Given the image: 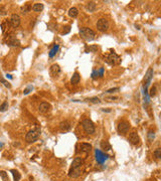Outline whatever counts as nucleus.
<instances>
[{"label":"nucleus","instance_id":"nucleus-26","mask_svg":"<svg viewBox=\"0 0 161 181\" xmlns=\"http://www.w3.org/2000/svg\"><path fill=\"white\" fill-rule=\"evenodd\" d=\"M86 102H89V103H93V104H99L100 103V99L94 97V98H89V99H86Z\"/></svg>","mask_w":161,"mask_h":181},{"label":"nucleus","instance_id":"nucleus-16","mask_svg":"<svg viewBox=\"0 0 161 181\" xmlns=\"http://www.w3.org/2000/svg\"><path fill=\"white\" fill-rule=\"evenodd\" d=\"M81 81V76L78 73V72H75L71 79V84L72 85H78Z\"/></svg>","mask_w":161,"mask_h":181},{"label":"nucleus","instance_id":"nucleus-33","mask_svg":"<svg viewBox=\"0 0 161 181\" xmlns=\"http://www.w3.org/2000/svg\"><path fill=\"white\" fill-rule=\"evenodd\" d=\"M155 94H156V88L153 87V88L151 89V90H150V96L153 97V96H155Z\"/></svg>","mask_w":161,"mask_h":181},{"label":"nucleus","instance_id":"nucleus-21","mask_svg":"<svg viewBox=\"0 0 161 181\" xmlns=\"http://www.w3.org/2000/svg\"><path fill=\"white\" fill-rule=\"evenodd\" d=\"M58 48H59V46L57 44H55L53 45V47L50 49V51H49V57H53L55 55H56V54L57 52V50H58Z\"/></svg>","mask_w":161,"mask_h":181},{"label":"nucleus","instance_id":"nucleus-6","mask_svg":"<svg viewBox=\"0 0 161 181\" xmlns=\"http://www.w3.org/2000/svg\"><path fill=\"white\" fill-rule=\"evenodd\" d=\"M129 129H130V125H129V123L126 122V121L120 122L119 125H118V131H119L120 134H126V133L129 131Z\"/></svg>","mask_w":161,"mask_h":181},{"label":"nucleus","instance_id":"nucleus-10","mask_svg":"<svg viewBox=\"0 0 161 181\" xmlns=\"http://www.w3.org/2000/svg\"><path fill=\"white\" fill-rule=\"evenodd\" d=\"M50 105L48 104V103H45V102H43V103H41L40 105H39V107H38V110H39V112L41 113V114H48V112L50 111Z\"/></svg>","mask_w":161,"mask_h":181},{"label":"nucleus","instance_id":"nucleus-31","mask_svg":"<svg viewBox=\"0 0 161 181\" xmlns=\"http://www.w3.org/2000/svg\"><path fill=\"white\" fill-rule=\"evenodd\" d=\"M70 31H71V27H70V26L64 27V31H63V34H67Z\"/></svg>","mask_w":161,"mask_h":181},{"label":"nucleus","instance_id":"nucleus-13","mask_svg":"<svg viewBox=\"0 0 161 181\" xmlns=\"http://www.w3.org/2000/svg\"><path fill=\"white\" fill-rule=\"evenodd\" d=\"M71 128H72V125H71V123H70L68 121H64V122H62V123L59 124V129H60V131H63V132H67V131H70Z\"/></svg>","mask_w":161,"mask_h":181},{"label":"nucleus","instance_id":"nucleus-40","mask_svg":"<svg viewBox=\"0 0 161 181\" xmlns=\"http://www.w3.org/2000/svg\"><path fill=\"white\" fill-rule=\"evenodd\" d=\"M103 112H111V110H105V109H103Z\"/></svg>","mask_w":161,"mask_h":181},{"label":"nucleus","instance_id":"nucleus-18","mask_svg":"<svg viewBox=\"0 0 161 181\" xmlns=\"http://www.w3.org/2000/svg\"><path fill=\"white\" fill-rule=\"evenodd\" d=\"M78 14H79V10H78L76 7H72V8L68 10V15H70L71 17H73V18L76 17Z\"/></svg>","mask_w":161,"mask_h":181},{"label":"nucleus","instance_id":"nucleus-17","mask_svg":"<svg viewBox=\"0 0 161 181\" xmlns=\"http://www.w3.org/2000/svg\"><path fill=\"white\" fill-rule=\"evenodd\" d=\"M8 45L10 46H20V41L15 37H10L8 40Z\"/></svg>","mask_w":161,"mask_h":181},{"label":"nucleus","instance_id":"nucleus-5","mask_svg":"<svg viewBox=\"0 0 161 181\" xmlns=\"http://www.w3.org/2000/svg\"><path fill=\"white\" fill-rule=\"evenodd\" d=\"M106 62L111 65H115V64L120 63L121 61H120V56L117 54H115L114 51H112L111 54H109L106 56Z\"/></svg>","mask_w":161,"mask_h":181},{"label":"nucleus","instance_id":"nucleus-39","mask_svg":"<svg viewBox=\"0 0 161 181\" xmlns=\"http://www.w3.org/2000/svg\"><path fill=\"white\" fill-rule=\"evenodd\" d=\"M6 77H7L8 79H12V76H11V74H8V73L6 74Z\"/></svg>","mask_w":161,"mask_h":181},{"label":"nucleus","instance_id":"nucleus-19","mask_svg":"<svg viewBox=\"0 0 161 181\" xmlns=\"http://www.w3.org/2000/svg\"><path fill=\"white\" fill-rule=\"evenodd\" d=\"M101 147L105 151H110L111 150V145L108 141H102L101 142Z\"/></svg>","mask_w":161,"mask_h":181},{"label":"nucleus","instance_id":"nucleus-36","mask_svg":"<svg viewBox=\"0 0 161 181\" xmlns=\"http://www.w3.org/2000/svg\"><path fill=\"white\" fill-rule=\"evenodd\" d=\"M0 15H6V10L4 8H0Z\"/></svg>","mask_w":161,"mask_h":181},{"label":"nucleus","instance_id":"nucleus-8","mask_svg":"<svg viewBox=\"0 0 161 181\" xmlns=\"http://www.w3.org/2000/svg\"><path fill=\"white\" fill-rule=\"evenodd\" d=\"M129 141H130L131 144L138 145L140 143V138H139V136H138V134L136 132H132L129 135Z\"/></svg>","mask_w":161,"mask_h":181},{"label":"nucleus","instance_id":"nucleus-11","mask_svg":"<svg viewBox=\"0 0 161 181\" xmlns=\"http://www.w3.org/2000/svg\"><path fill=\"white\" fill-rule=\"evenodd\" d=\"M82 168H83V167H78V168H71V170H70V173H68L70 177H72V178H76V177H79V176L81 175V173H82Z\"/></svg>","mask_w":161,"mask_h":181},{"label":"nucleus","instance_id":"nucleus-4","mask_svg":"<svg viewBox=\"0 0 161 181\" xmlns=\"http://www.w3.org/2000/svg\"><path fill=\"white\" fill-rule=\"evenodd\" d=\"M109 26H110L109 21L106 18H100L97 22V28L101 32H106L109 29Z\"/></svg>","mask_w":161,"mask_h":181},{"label":"nucleus","instance_id":"nucleus-9","mask_svg":"<svg viewBox=\"0 0 161 181\" xmlns=\"http://www.w3.org/2000/svg\"><path fill=\"white\" fill-rule=\"evenodd\" d=\"M95 153H96V160H97L99 163H103L105 160L108 159V155L102 153L100 150H96Z\"/></svg>","mask_w":161,"mask_h":181},{"label":"nucleus","instance_id":"nucleus-37","mask_svg":"<svg viewBox=\"0 0 161 181\" xmlns=\"http://www.w3.org/2000/svg\"><path fill=\"white\" fill-rule=\"evenodd\" d=\"M98 74H99L98 71H94V72H93V73H92V78H96V76L98 77Z\"/></svg>","mask_w":161,"mask_h":181},{"label":"nucleus","instance_id":"nucleus-30","mask_svg":"<svg viewBox=\"0 0 161 181\" xmlns=\"http://www.w3.org/2000/svg\"><path fill=\"white\" fill-rule=\"evenodd\" d=\"M154 132H152V131H149V133H148V139H149V141H153V139H154Z\"/></svg>","mask_w":161,"mask_h":181},{"label":"nucleus","instance_id":"nucleus-22","mask_svg":"<svg viewBox=\"0 0 161 181\" xmlns=\"http://www.w3.org/2000/svg\"><path fill=\"white\" fill-rule=\"evenodd\" d=\"M10 172L12 173V175H13V177H14V181H19V180H20L21 175H20V173H19L17 170L12 169V170H10Z\"/></svg>","mask_w":161,"mask_h":181},{"label":"nucleus","instance_id":"nucleus-20","mask_svg":"<svg viewBox=\"0 0 161 181\" xmlns=\"http://www.w3.org/2000/svg\"><path fill=\"white\" fill-rule=\"evenodd\" d=\"M32 9H33V11H35V12H40V11L43 10V4H42V3H35V4L32 6Z\"/></svg>","mask_w":161,"mask_h":181},{"label":"nucleus","instance_id":"nucleus-25","mask_svg":"<svg viewBox=\"0 0 161 181\" xmlns=\"http://www.w3.org/2000/svg\"><path fill=\"white\" fill-rule=\"evenodd\" d=\"M8 107H9V104H8V102H3V104L0 106V112H5V111H7L8 110Z\"/></svg>","mask_w":161,"mask_h":181},{"label":"nucleus","instance_id":"nucleus-28","mask_svg":"<svg viewBox=\"0 0 161 181\" xmlns=\"http://www.w3.org/2000/svg\"><path fill=\"white\" fill-rule=\"evenodd\" d=\"M154 156H155L157 159H161V148H157V149L154 151Z\"/></svg>","mask_w":161,"mask_h":181},{"label":"nucleus","instance_id":"nucleus-2","mask_svg":"<svg viewBox=\"0 0 161 181\" xmlns=\"http://www.w3.org/2000/svg\"><path fill=\"white\" fill-rule=\"evenodd\" d=\"M40 129H35V130H31L25 136V141L27 143H33L35 141H37L39 136H40Z\"/></svg>","mask_w":161,"mask_h":181},{"label":"nucleus","instance_id":"nucleus-24","mask_svg":"<svg viewBox=\"0 0 161 181\" xmlns=\"http://www.w3.org/2000/svg\"><path fill=\"white\" fill-rule=\"evenodd\" d=\"M0 177L3 181H9V178H8V175L7 173L3 170H0Z\"/></svg>","mask_w":161,"mask_h":181},{"label":"nucleus","instance_id":"nucleus-34","mask_svg":"<svg viewBox=\"0 0 161 181\" xmlns=\"http://www.w3.org/2000/svg\"><path fill=\"white\" fill-rule=\"evenodd\" d=\"M117 90H119V88H115V89H110V90H108L106 93H108V94H112L114 92H117Z\"/></svg>","mask_w":161,"mask_h":181},{"label":"nucleus","instance_id":"nucleus-3","mask_svg":"<svg viewBox=\"0 0 161 181\" xmlns=\"http://www.w3.org/2000/svg\"><path fill=\"white\" fill-rule=\"evenodd\" d=\"M82 126L84 128L86 133H88V134H90V135H92V134L95 133V131H96L95 125H94V123H93L90 119H85V120H83Z\"/></svg>","mask_w":161,"mask_h":181},{"label":"nucleus","instance_id":"nucleus-12","mask_svg":"<svg viewBox=\"0 0 161 181\" xmlns=\"http://www.w3.org/2000/svg\"><path fill=\"white\" fill-rule=\"evenodd\" d=\"M59 73H60V67H59V65L57 64V63L56 64H52L50 66V74L52 77H57Z\"/></svg>","mask_w":161,"mask_h":181},{"label":"nucleus","instance_id":"nucleus-27","mask_svg":"<svg viewBox=\"0 0 161 181\" xmlns=\"http://www.w3.org/2000/svg\"><path fill=\"white\" fill-rule=\"evenodd\" d=\"M31 9V6L28 5V4H26V5H24L23 7H21V12L23 13V14H25V13H27L29 12V10Z\"/></svg>","mask_w":161,"mask_h":181},{"label":"nucleus","instance_id":"nucleus-7","mask_svg":"<svg viewBox=\"0 0 161 181\" xmlns=\"http://www.w3.org/2000/svg\"><path fill=\"white\" fill-rule=\"evenodd\" d=\"M10 24L13 28H16V27L19 26L20 24V17L17 14H12L11 15V18H10Z\"/></svg>","mask_w":161,"mask_h":181},{"label":"nucleus","instance_id":"nucleus-15","mask_svg":"<svg viewBox=\"0 0 161 181\" xmlns=\"http://www.w3.org/2000/svg\"><path fill=\"white\" fill-rule=\"evenodd\" d=\"M80 150L82 152H85V153H88L92 150V145L89 144V143H81L80 144Z\"/></svg>","mask_w":161,"mask_h":181},{"label":"nucleus","instance_id":"nucleus-1","mask_svg":"<svg viewBox=\"0 0 161 181\" xmlns=\"http://www.w3.org/2000/svg\"><path fill=\"white\" fill-rule=\"evenodd\" d=\"M80 35L86 41H92L95 38V32L89 27H82L80 29Z\"/></svg>","mask_w":161,"mask_h":181},{"label":"nucleus","instance_id":"nucleus-41","mask_svg":"<svg viewBox=\"0 0 161 181\" xmlns=\"http://www.w3.org/2000/svg\"><path fill=\"white\" fill-rule=\"evenodd\" d=\"M2 147H3V144H2V143H1V142H0V149H1V148H2Z\"/></svg>","mask_w":161,"mask_h":181},{"label":"nucleus","instance_id":"nucleus-29","mask_svg":"<svg viewBox=\"0 0 161 181\" xmlns=\"http://www.w3.org/2000/svg\"><path fill=\"white\" fill-rule=\"evenodd\" d=\"M0 81H1V82H2V84H3V85L6 87V88H8V89H10V88H11V85H10L8 81H5L4 79H0Z\"/></svg>","mask_w":161,"mask_h":181},{"label":"nucleus","instance_id":"nucleus-35","mask_svg":"<svg viewBox=\"0 0 161 181\" xmlns=\"http://www.w3.org/2000/svg\"><path fill=\"white\" fill-rule=\"evenodd\" d=\"M97 49H98V47H97V46H95V45H94V46H90V47H89V50H91L92 52L96 51Z\"/></svg>","mask_w":161,"mask_h":181},{"label":"nucleus","instance_id":"nucleus-38","mask_svg":"<svg viewBox=\"0 0 161 181\" xmlns=\"http://www.w3.org/2000/svg\"><path fill=\"white\" fill-rule=\"evenodd\" d=\"M103 73H104V69L102 67V69H100V72H99V74H100V77H103Z\"/></svg>","mask_w":161,"mask_h":181},{"label":"nucleus","instance_id":"nucleus-23","mask_svg":"<svg viewBox=\"0 0 161 181\" xmlns=\"http://www.w3.org/2000/svg\"><path fill=\"white\" fill-rule=\"evenodd\" d=\"M87 9H88L90 12H94L96 9V3L95 2H89L88 5H87Z\"/></svg>","mask_w":161,"mask_h":181},{"label":"nucleus","instance_id":"nucleus-32","mask_svg":"<svg viewBox=\"0 0 161 181\" xmlns=\"http://www.w3.org/2000/svg\"><path fill=\"white\" fill-rule=\"evenodd\" d=\"M32 89H33V88H32L31 86H29L27 89H25V90H24V92H23V94H24V95H27V94H29V92L32 90Z\"/></svg>","mask_w":161,"mask_h":181},{"label":"nucleus","instance_id":"nucleus-14","mask_svg":"<svg viewBox=\"0 0 161 181\" xmlns=\"http://www.w3.org/2000/svg\"><path fill=\"white\" fill-rule=\"evenodd\" d=\"M84 165V160L81 157H76V159L73 161L71 168H78V167H83Z\"/></svg>","mask_w":161,"mask_h":181}]
</instances>
